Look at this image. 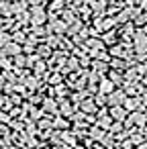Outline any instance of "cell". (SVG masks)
<instances>
[{"instance_id": "cell-6", "label": "cell", "mask_w": 147, "mask_h": 149, "mask_svg": "<svg viewBox=\"0 0 147 149\" xmlns=\"http://www.w3.org/2000/svg\"><path fill=\"white\" fill-rule=\"evenodd\" d=\"M102 90H106V92L112 90V84H110V82H102Z\"/></svg>"}, {"instance_id": "cell-2", "label": "cell", "mask_w": 147, "mask_h": 149, "mask_svg": "<svg viewBox=\"0 0 147 149\" xmlns=\"http://www.w3.org/2000/svg\"><path fill=\"white\" fill-rule=\"evenodd\" d=\"M137 49H139V51H143V49L147 51V39H145L143 35H139V37H137Z\"/></svg>"}, {"instance_id": "cell-7", "label": "cell", "mask_w": 147, "mask_h": 149, "mask_svg": "<svg viewBox=\"0 0 147 149\" xmlns=\"http://www.w3.org/2000/svg\"><path fill=\"white\" fill-rule=\"evenodd\" d=\"M114 116H116V118H123V110L116 108V110H114Z\"/></svg>"}, {"instance_id": "cell-1", "label": "cell", "mask_w": 147, "mask_h": 149, "mask_svg": "<svg viewBox=\"0 0 147 149\" xmlns=\"http://www.w3.org/2000/svg\"><path fill=\"white\" fill-rule=\"evenodd\" d=\"M4 53H10V55L15 53V55H19V53H21V47H19L17 43H10V45H6V49H4Z\"/></svg>"}, {"instance_id": "cell-5", "label": "cell", "mask_w": 147, "mask_h": 149, "mask_svg": "<svg viewBox=\"0 0 147 149\" xmlns=\"http://www.w3.org/2000/svg\"><path fill=\"white\" fill-rule=\"evenodd\" d=\"M110 96H114V98H110V102H121V100H123L121 92H116V94H110Z\"/></svg>"}, {"instance_id": "cell-3", "label": "cell", "mask_w": 147, "mask_h": 149, "mask_svg": "<svg viewBox=\"0 0 147 149\" xmlns=\"http://www.w3.org/2000/svg\"><path fill=\"white\" fill-rule=\"evenodd\" d=\"M45 19H47V17H43V13H41V10H37V15L33 17V23H35V25H39V23H43Z\"/></svg>"}, {"instance_id": "cell-10", "label": "cell", "mask_w": 147, "mask_h": 149, "mask_svg": "<svg viewBox=\"0 0 147 149\" xmlns=\"http://www.w3.org/2000/svg\"><path fill=\"white\" fill-rule=\"evenodd\" d=\"M0 23H2V21H0Z\"/></svg>"}, {"instance_id": "cell-9", "label": "cell", "mask_w": 147, "mask_h": 149, "mask_svg": "<svg viewBox=\"0 0 147 149\" xmlns=\"http://www.w3.org/2000/svg\"><path fill=\"white\" fill-rule=\"evenodd\" d=\"M141 149H147V145H143V147H141Z\"/></svg>"}, {"instance_id": "cell-4", "label": "cell", "mask_w": 147, "mask_h": 149, "mask_svg": "<svg viewBox=\"0 0 147 149\" xmlns=\"http://www.w3.org/2000/svg\"><path fill=\"white\" fill-rule=\"evenodd\" d=\"M8 39H10V37H8L6 33H0V47H6V45H10V43H8Z\"/></svg>"}, {"instance_id": "cell-8", "label": "cell", "mask_w": 147, "mask_h": 149, "mask_svg": "<svg viewBox=\"0 0 147 149\" xmlns=\"http://www.w3.org/2000/svg\"><path fill=\"white\" fill-rule=\"evenodd\" d=\"M15 39H17V41H23V39H25V35H23V33H17V35H15Z\"/></svg>"}]
</instances>
